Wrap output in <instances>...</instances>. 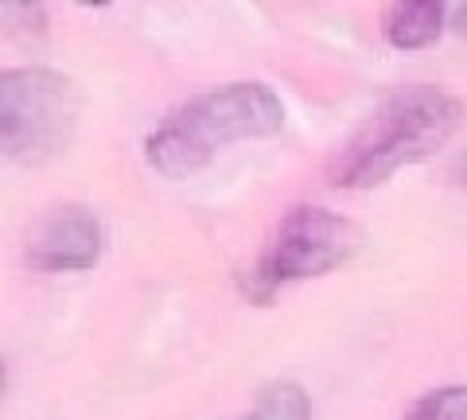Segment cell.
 Returning a JSON list of instances; mask_svg holds the SVG:
<instances>
[{
	"label": "cell",
	"instance_id": "9",
	"mask_svg": "<svg viewBox=\"0 0 467 420\" xmlns=\"http://www.w3.org/2000/svg\"><path fill=\"white\" fill-rule=\"evenodd\" d=\"M451 24H456V32H460V36H467V5H460V8H456V16H451Z\"/></svg>",
	"mask_w": 467,
	"mask_h": 420
},
{
	"label": "cell",
	"instance_id": "10",
	"mask_svg": "<svg viewBox=\"0 0 467 420\" xmlns=\"http://www.w3.org/2000/svg\"><path fill=\"white\" fill-rule=\"evenodd\" d=\"M456 179H460V183H467V149L460 152V160H456Z\"/></svg>",
	"mask_w": 467,
	"mask_h": 420
},
{
	"label": "cell",
	"instance_id": "6",
	"mask_svg": "<svg viewBox=\"0 0 467 420\" xmlns=\"http://www.w3.org/2000/svg\"><path fill=\"white\" fill-rule=\"evenodd\" d=\"M444 20H448L444 5L409 0V5H389L386 8L382 32L389 39V47H398V51H420V47H432V43L441 39Z\"/></svg>",
	"mask_w": 467,
	"mask_h": 420
},
{
	"label": "cell",
	"instance_id": "4",
	"mask_svg": "<svg viewBox=\"0 0 467 420\" xmlns=\"http://www.w3.org/2000/svg\"><path fill=\"white\" fill-rule=\"evenodd\" d=\"M358 230L343 214L327 207H292L254 265L245 292L257 303H269L288 284L347 265L358 253Z\"/></svg>",
	"mask_w": 467,
	"mask_h": 420
},
{
	"label": "cell",
	"instance_id": "7",
	"mask_svg": "<svg viewBox=\"0 0 467 420\" xmlns=\"http://www.w3.org/2000/svg\"><path fill=\"white\" fill-rule=\"evenodd\" d=\"M238 420H312V401L296 382H276L261 389L254 409L242 413Z\"/></svg>",
	"mask_w": 467,
	"mask_h": 420
},
{
	"label": "cell",
	"instance_id": "5",
	"mask_svg": "<svg viewBox=\"0 0 467 420\" xmlns=\"http://www.w3.org/2000/svg\"><path fill=\"white\" fill-rule=\"evenodd\" d=\"M101 250H106V230L98 214L78 202H63L36 226L27 261L39 272H86L101 261Z\"/></svg>",
	"mask_w": 467,
	"mask_h": 420
},
{
	"label": "cell",
	"instance_id": "1",
	"mask_svg": "<svg viewBox=\"0 0 467 420\" xmlns=\"http://www.w3.org/2000/svg\"><path fill=\"white\" fill-rule=\"evenodd\" d=\"M281 128L285 101L265 82H230L175 106L144 137V160L164 179H187L230 144L276 137Z\"/></svg>",
	"mask_w": 467,
	"mask_h": 420
},
{
	"label": "cell",
	"instance_id": "8",
	"mask_svg": "<svg viewBox=\"0 0 467 420\" xmlns=\"http://www.w3.org/2000/svg\"><path fill=\"white\" fill-rule=\"evenodd\" d=\"M405 420H467V385H444L420 397Z\"/></svg>",
	"mask_w": 467,
	"mask_h": 420
},
{
	"label": "cell",
	"instance_id": "3",
	"mask_svg": "<svg viewBox=\"0 0 467 420\" xmlns=\"http://www.w3.org/2000/svg\"><path fill=\"white\" fill-rule=\"evenodd\" d=\"M82 94L47 67H16L0 75V149L12 164L39 168L58 160L78 133Z\"/></svg>",
	"mask_w": 467,
	"mask_h": 420
},
{
	"label": "cell",
	"instance_id": "2",
	"mask_svg": "<svg viewBox=\"0 0 467 420\" xmlns=\"http://www.w3.org/2000/svg\"><path fill=\"white\" fill-rule=\"evenodd\" d=\"M460 101L441 86H405L378 106L367 125L347 140L327 171L339 191H370L401 168L429 160L460 128Z\"/></svg>",
	"mask_w": 467,
	"mask_h": 420
}]
</instances>
